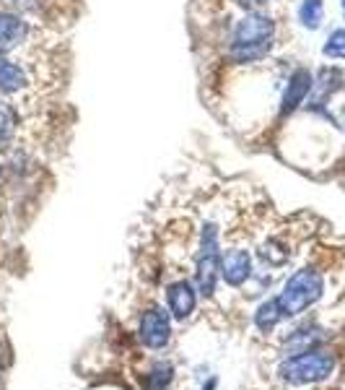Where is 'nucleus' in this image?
<instances>
[{
	"label": "nucleus",
	"instance_id": "f257e3e1",
	"mask_svg": "<svg viewBox=\"0 0 345 390\" xmlns=\"http://www.w3.org/2000/svg\"><path fill=\"white\" fill-rule=\"evenodd\" d=\"M278 42V24L265 11H246L231 26L226 60L231 66H252L272 52Z\"/></svg>",
	"mask_w": 345,
	"mask_h": 390
},
{
	"label": "nucleus",
	"instance_id": "f03ea898",
	"mask_svg": "<svg viewBox=\"0 0 345 390\" xmlns=\"http://www.w3.org/2000/svg\"><path fill=\"white\" fill-rule=\"evenodd\" d=\"M322 291H325V279H322L320 271H314V268L296 271L286 281L283 291L278 294V305L283 317L301 315L306 307H312L314 302L322 297Z\"/></svg>",
	"mask_w": 345,
	"mask_h": 390
},
{
	"label": "nucleus",
	"instance_id": "7ed1b4c3",
	"mask_svg": "<svg viewBox=\"0 0 345 390\" xmlns=\"http://www.w3.org/2000/svg\"><path fill=\"white\" fill-rule=\"evenodd\" d=\"M332 370H335V357H332L330 351H320V349H309V351H301V354H294V357H288L286 362L280 365L283 380L294 382V385L327 380L330 374H332Z\"/></svg>",
	"mask_w": 345,
	"mask_h": 390
},
{
	"label": "nucleus",
	"instance_id": "20e7f679",
	"mask_svg": "<svg viewBox=\"0 0 345 390\" xmlns=\"http://www.w3.org/2000/svg\"><path fill=\"white\" fill-rule=\"evenodd\" d=\"M221 276V250H218V226L206 224L203 226V242L197 252V291L203 297H211L215 291V281Z\"/></svg>",
	"mask_w": 345,
	"mask_h": 390
},
{
	"label": "nucleus",
	"instance_id": "39448f33",
	"mask_svg": "<svg viewBox=\"0 0 345 390\" xmlns=\"http://www.w3.org/2000/svg\"><path fill=\"white\" fill-rule=\"evenodd\" d=\"M37 34H39V29L29 24L24 16L0 11V52L13 55V52L39 50Z\"/></svg>",
	"mask_w": 345,
	"mask_h": 390
},
{
	"label": "nucleus",
	"instance_id": "423d86ee",
	"mask_svg": "<svg viewBox=\"0 0 345 390\" xmlns=\"http://www.w3.org/2000/svg\"><path fill=\"white\" fill-rule=\"evenodd\" d=\"M37 89V78L24 60L0 52V94L3 97H29Z\"/></svg>",
	"mask_w": 345,
	"mask_h": 390
},
{
	"label": "nucleus",
	"instance_id": "0eeeda50",
	"mask_svg": "<svg viewBox=\"0 0 345 390\" xmlns=\"http://www.w3.org/2000/svg\"><path fill=\"white\" fill-rule=\"evenodd\" d=\"M140 339L151 349H164L172 339V317L161 307L148 310L140 320Z\"/></svg>",
	"mask_w": 345,
	"mask_h": 390
},
{
	"label": "nucleus",
	"instance_id": "6e6552de",
	"mask_svg": "<svg viewBox=\"0 0 345 390\" xmlns=\"http://www.w3.org/2000/svg\"><path fill=\"white\" fill-rule=\"evenodd\" d=\"M314 86V75L309 68H296L291 78H288L286 94H283V102H280V115H291L296 109L304 104V99L309 97Z\"/></svg>",
	"mask_w": 345,
	"mask_h": 390
},
{
	"label": "nucleus",
	"instance_id": "1a4fd4ad",
	"mask_svg": "<svg viewBox=\"0 0 345 390\" xmlns=\"http://www.w3.org/2000/svg\"><path fill=\"white\" fill-rule=\"evenodd\" d=\"M252 276V257L246 250H229L221 255V279L229 286H242Z\"/></svg>",
	"mask_w": 345,
	"mask_h": 390
},
{
	"label": "nucleus",
	"instance_id": "9d476101",
	"mask_svg": "<svg viewBox=\"0 0 345 390\" xmlns=\"http://www.w3.org/2000/svg\"><path fill=\"white\" fill-rule=\"evenodd\" d=\"M166 302H169V312H172L177 320H184V317L192 315L197 302V294L192 289L189 281H174L169 289H166Z\"/></svg>",
	"mask_w": 345,
	"mask_h": 390
},
{
	"label": "nucleus",
	"instance_id": "9b49d317",
	"mask_svg": "<svg viewBox=\"0 0 345 390\" xmlns=\"http://www.w3.org/2000/svg\"><path fill=\"white\" fill-rule=\"evenodd\" d=\"M280 320H283V312H280L278 297L263 302V305L257 307V312H255V323H257V328H260V331H272V328H275Z\"/></svg>",
	"mask_w": 345,
	"mask_h": 390
},
{
	"label": "nucleus",
	"instance_id": "f8f14e48",
	"mask_svg": "<svg viewBox=\"0 0 345 390\" xmlns=\"http://www.w3.org/2000/svg\"><path fill=\"white\" fill-rule=\"evenodd\" d=\"M299 18L306 29H317L325 18V3L322 0H304L301 8H299Z\"/></svg>",
	"mask_w": 345,
	"mask_h": 390
},
{
	"label": "nucleus",
	"instance_id": "ddd939ff",
	"mask_svg": "<svg viewBox=\"0 0 345 390\" xmlns=\"http://www.w3.org/2000/svg\"><path fill=\"white\" fill-rule=\"evenodd\" d=\"M322 336H320V331L317 328H312V331H296V336H291L288 339V349L291 351H296V354H301V351H309L320 341Z\"/></svg>",
	"mask_w": 345,
	"mask_h": 390
},
{
	"label": "nucleus",
	"instance_id": "4468645a",
	"mask_svg": "<svg viewBox=\"0 0 345 390\" xmlns=\"http://www.w3.org/2000/svg\"><path fill=\"white\" fill-rule=\"evenodd\" d=\"M325 58L330 60H345V29H335L325 42Z\"/></svg>",
	"mask_w": 345,
	"mask_h": 390
},
{
	"label": "nucleus",
	"instance_id": "2eb2a0df",
	"mask_svg": "<svg viewBox=\"0 0 345 390\" xmlns=\"http://www.w3.org/2000/svg\"><path fill=\"white\" fill-rule=\"evenodd\" d=\"M18 120H21V117H18L16 107L0 99V130L13 138V133H18Z\"/></svg>",
	"mask_w": 345,
	"mask_h": 390
},
{
	"label": "nucleus",
	"instance_id": "dca6fc26",
	"mask_svg": "<svg viewBox=\"0 0 345 390\" xmlns=\"http://www.w3.org/2000/svg\"><path fill=\"white\" fill-rule=\"evenodd\" d=\"M172 374H174L172 365H161V362H158V365L153 367L151 377H148V388L151 390H164L166 385L172 382Z\"/></svg>",
	"mask_w": 345,
	"mask_h": 390
},
{
	"label": "nucleus",
	"instance_id": "f3484780",
	"mask_svg": "<svg viewBox=\"0 0 345 390\" xmlns=\"http://www.w3.org/2000/svg\"><path fill=\"white\" fill-rule=\"evenodd\" d=\"M8 146H11V135L0 130V149H8Z\"/></svg>",
	"mask_w": 345,
	"mask_h": 390
},
{
	"label": "nucleus",
	"instance_id": "a211bd4d",
	"mask_svg": "<svg viewBox=\"0 0 345 390\" xmlns=\"http://www.w3.org/2000/svg\"><path fill=\"white\" fill-rule=\"evenodd\" d=\"M215 385H218V380H215V377H211V380L206 382V388H203V390H215Z\"/></svg>",
	"mask_w": 345,
	"mask_h": 390
},
{
	"label": "nucleus",
	"instance_id": "6ab92c4d",
	"mask_svg": "<svg viewBox=\"0 0 345 390\" xmlns=\"http://www.w3.org/2000/svg\"><path fill=\"white\" fill-rule=\"evenodd\" d=\"M343 13H345V0H343Z\"/></svg>",
	"mask_w": 345,
	"mask_h": 390
}]
</instances>
